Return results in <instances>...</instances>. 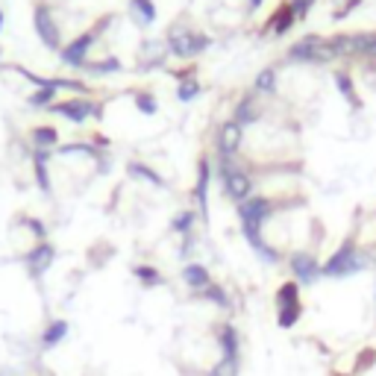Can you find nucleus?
<instances>
[{
	"label": "nucleus",
	"instance_id": "f257e3e1",
	"mask_svg": "<svg viewBox=\"0 0 376 376\" xmlns=\"http://www.w3.org/2000/svg\"><path fill=\"white\" fill-rule=\"evenodd\" d=\"M365 268H367V256L359 250L356 235H347L335 253L323 262L320 273L327 280H347V277H356V273H362Z\"/></svg>",
	"mask_w": 376,
	"mask_h": 376
},
{
	"label": "nucleus",
	"instance_id": "f03ea898",
	"mask_svg": "<svg viewBox=\"0 0 376 376\" xmlns=\"http://www.w3.org/2000/svg\"><path fill=\"white\" fill-rule=\"evenodd\" d=\"M215 173H218V180H220L223 194H227L235 206L253 197V188H256V186H253V177H250V173H247L235 159H220V156H218Z\"/></svg>",
	"mask_w": 376,
	"mask_h": 376
},
{
	"label": "nucleus",
	"instance_id": "7ed1b4c3",
	"mask_svg": "<svg viewBox=\"0 0 376 376\" xmlns=\"http://www.w3.org/2000/svg\"><path fill=\"white\" fill-rule=\"evenodd\" d=\"M235 212H238L241 233H265V223L277 212V203L265 194H253L250 200H244V203H238Z\"/></svg>",
	"mask_w": 376,
	"mask_h": 376
},
{
	"label": "nucleus",
	"instance_id": "20e7f679",
	"mask_svg": "<svg viewBox=\"0 0 376 376\" xmlns=\"http://www.w3.org/2000/svg\"><path fill=\"white\" fill-rule=\"evenodd\" d=\"M209 44H212V39L206 33H200L194 27H183V24H177V27L168 33V50L180 59H197Z\"/></svg>",
	"mask_w": 376,
	"mask_h": 376
},
{
	"label": "nucleus",
	"instance_id": "39448f33",
	"mask_svg": "<svg viewBox=\"0 0 376 376\" xmlns=\"http://www.w3.org/2000/svg\"><path fill=\"white\" fill-rule=\"evenodd\" d=\"M106 24H109V18H103L94 30H86L83 36H77L71 44H65V47L59 50L62 65H68V68H86V62H88V50L94 47V41L100 39V33H103Z\"/></svg>",
	"mask_w": 376,
	"mask_h": 376
},
{
	"label": "nucleus",
	"instance_id": "423d86ee",
	"mask_svg": "<svg viewBox=\"0 0 376 376\" xmlns=\"http://www.w3.org/2000/svg\"><path fill=\"white\" fill-rule=\"evenodd\" d=\"M330 47H327V39L320 36H303L297 44L288 47L285 54V62H309V65H320V62H330Z\"/></svg>",
	"mask_w": 376,
	"mask_h": 376
},
{
	"label": "nucleus",
	"instance_id": "0eeeda50",
	"mask_svg": "<svg viewBox=\"0 0 376 376\" xmlns=\"http://www.w3.org/2000/svg\"><path fill=\"white\" fill-rule=\"evenodd\" d=\"M320 262L315 253H309V250H294V253L288 256V270L297 285H315L323 273H320Z\"/></svg>",
	"mask_w": 376,
	"mask_h": 376
},
{
	"label": "nucleus",
	"instance_id": "6e6552de",
	"mask_svg": "<svg viewBox=\"0 0 376 376\" xmlns=\"http://www.w3.org/2000/svg\"><path fill=\"white\" fill-rule=\"evenodd\" d=\"M33 24H36V36L41 39L44 47L62 50V33H59V27H56L54 9H50L47 4H36V9H33Z\"/></svg>",
	"mask_w": 376,
	"mask_h": 376
},
{
	"label": "nucleus",
	"instance_id": "1a4fd4ad",
	"mask_svg": "<svg viewBox=\"0 0 376 376\" xmlns=\"http://www.w3.org/2000/svg\"><path fill=\"white\" fill-rule=\"evenodd\" d=\"M209 188H212V159L200 156L197 183H194V203H197V215L203 218V223H209Z\"/></svg>",
	"mask_w": 376,
	"mask_h": 376
},
{
	"label": "nucleus",
	"instance_id": "9d476101",
	"mask_svg": "<svg viewBox=\"0 0 376 376\" xmlns=\"http://www.w3.org/2000/svg\"><path fill=\"white\" fill-rule=\"evenodd\" d=\"M54 262H56V247L50 241H39L30 253L24 256V265H27V273L33 280H41L44 273L54 268Z\"/></svg>",
	"mask_w": 376,
	"mask_h": 376
},
{
	"label": "nucleus",
	"instance_id": "9b49d317",
	"mask_svg": "<svg viewBox=\"0 0 376 376\" xmlns=\"http://www.w3.org/2000/svg\"><path fill=\"white\" fill-rule=\"evenodd\" d=\"M50 112L68 118L71 123H86L91 115H100V109L91 103V100H86V97H68V100H62V103L50 106Z\"/></svg>",
	"mask_w": 376,
	"mask_h": 376
},
{
	"label": "nucleus",
	"instance_id": "f8f14e48",
	"mask_svg": "<svg viewBox=\"0 0 376 376\" xmlns=\"http://www.w3.org/2000/svg\"><path fill=\"white\" fill-rule=\"evenodd\" d=\"M241 141H244V127L235 123L233 118L220 123L218 130V156L220 159H235L238 150H241Z\"/></svg>",
	"mask_w": 376,
	"mask_h": 376
},
{
	"label": "nucleus",
	"instance_id": "ddd939ff",
	"mask_svg": "<svg viewBox=\"0 0 376 376\" xmlns=\"http://www.w3.org/2000/svg\"><path fill=\"white\" fill-rule=\"evenodd\" d=\"M259 118H262V106H259L256 91H250V94L238 97L235 112H233V121H235V123H241V127H250V123H256Z\"/></svg>",
	"mask_w": 376,
	"mask_h": 376
},
{
	"label": "nucleus",
	"instance_id": "4468645a",
	"mask_svg": "<svg viewBox=\"0 0 376 376\" xmlns=\"http://www.w3.org/2000/svg\"><path fill=\"white\" fill-rule=\"evenodd\" d=\"M215 341L220 347V356H241V335L235 330V323H218L215 330Z\"/></svg>",
	"mask_w": 376,
	"mask_h": 376
},
{
	"label": "nucleus",
	"instance_id": "2eb2a0df",
	"mask_svg": "<svg viewBox=\"0 0 376 376\" xmlns=\"http://www.w3.org/2000/svg\"><path fill=\"white\" fill-rule=\"evenodd\" d=\"M68 332H71V323L68 320H62V317L50 320L47 327L41 330V335H39V347L44 350V353H50V350H56L68 338Z\"/></svg>",
	"mask_w": 376,
	"mask_h": 376
},
{
	"label": "nucleus",
	"instance_id": "dca6fc26",
	"mask_svg": "<svg viewBox=\"0 0 376 376\" xmlns=\"http://www.w3.org/2000/svg\"><path fill=\"white\" fill-rule=\"evenodd\" d=\"M168 44L165 41H156V39H150V41H144L141 44V54H138V65L147 71V68H159V65H165V59H168Z\"/></svg>",
	"mask_w": 376,
	"mask_h": 376
},
{
	"label": "nucleus",
	"instance_id": "f3484780",
	"mask_svg": "<svg viewBox=\"0 0 376 376\" xmlns=\"http://www.w3.org/2000/svg\"><path fill=\"white\" fill-rule=\"evenodd\" d=\"M183 283L191 288V291H203V288H209L215 280H212V273H209V268L206 265H200V262H186V268H183Z\"/></svg>",
	"mask_w": 376,
	"mask_h": 376
},
{
	"label": "nucleus",
	"instance_id": "a211bd4d",
	"mask_svg": "<svg viewBox=\"0 0 376 376\" xmlns=\"http://www.w3.org/2000/svg\"><path fill=\"white\" fill-rule=\"evenodd\" d=\"M332 80H335V88L341 91V97L347 100V103H350V106H356V109H362V97H359V91H356L353 73H350L347 68H338V71L332 73Z\"/></svg>",
	"mask_w": 376,
	"mask_h": 376
},
{
	"label": "nucleus",
	"instance_id": "6ab92c4d",
	"mask_svg": "<svg viewBox=\"0 0 376 376\" xmlns=\"http://www.w3.org/2000/svg\"><path fill=\"white\" fill-rule=\"evenodd\" d=\"M294 9H291V0H285V4H280L277 6V12L270 15V21H268V33H273V36H285L291 27H294Z\"/></svg>",
	"mask_w": 376,
	"mask_h": 376
},
{
	"label": "nucleus",
	"instance_id": "aec40b11",
	"mask_svg": "<svg viewBox=\"0 0 376 376\" xmlns=\"http://www.w3.org/2000/svg\"><path fill=\"white\" fill-rule=\"evenodd\" d=\"M47 162H50V150H36V153H33V173H36L39 191L50 197V194H54V183H50V171H47Z\"/></svg>",
	"mask_w": 376,
	"mask_h": 376
},
{
	"label": "nucleus",
	"instance_id": "412c9836",
	"mask_svg": "<svg viewBox=\"0 0 376 376\" xmlns=\"http://www.w3.org/2000/svg\"><path fill=\"white\" fill-rule=\"evenodd\" d=\"M127 9H130V18L138 24V27H150V24H156V4H153V0H130Z\"/></svg>",
	"mask_w": 376,
	"mask_h": 376
},
{
	"label": "nucleus",
	"instance_id": "4be33fe9",
	"mask_svg": "<svg viewBox=\"0 0 376 376\" xmlns=\"http://www.w3.org/2000/svg\"><path fill=\"white\" fill-rule=\"evenodd\" d=\"M127 173L133 180H144V183H150V186H156V188H162L165 186V180H162V173H156L150 165H144V162H127Z\"/></svg>",
	"mask_w": 376,
	"mask_h": 376
},
{
	"label": "nucleus",
	"instance_id": "5701e85b",
	"mask_svg": "<svg viewBox=\"0 0 376 376\" xmlns=\"http://www.w3.org/2000/svg\"><path fill=\"white\" fill-rule=\"evenodd\" d=\"M197 300H206V303H212V306H218V309H233V297L227 294V288L218 285V283H212L209 288L200 291Z\"/></svg>",
	"mask_w": 376,
	"mask_h": 376
},
{
	"label": "nucleus",
	"instance_id": "b1692460",
	"mask_svg": "<svg viewBox=\"0 0 376 376\" xmlns=\"http://www.w3.org/2000/svg\"><path fill=\"white\" fill-rule=\"evenodd\" d=\"M177 80H180V86H177V97L183 100V103H188V100H194V97L200 94V80L194 77L191 71H177Z\"/></svg>",
	"mask_w": 376,
	"mask_h": 376
},
{
	"label": "nucleus",
	"instance_id": "393cba45",
	"mask_svg": "<svg viewBox=\"0 0 376 376\" xmlns=\"http://www.w3.org/2000/svg\"><path fill=\"white\" fill-rule=\"evenodd\" d=\"M133 277H136L144 288H159V285L165 283L162 270H159V268H153V265H136V268H133Z\"/></svg>",
	"mask_w": 376,
	"mask_h": 376
},
{
	"label": "nucleus",
	"instance_id": "a878e982",
	"mask_svg": "<svg viewBox=\"0 0 376 376\" xmlns=\"http://www.w3.org/2000/svg\"><path fill=\"white\" fill-rule=\"evenodd\" d=\"M197 218H200V215H197L194 209H183V212H177V215L171 218V230L177 233V235H191Z\"/></svg>",
	"mask_w": 376,
	"mask_h": 376
},
{
	"label": "nucleus",
	"instance_id": "bb28decb",
	"mask_svg": "<svg viewBox=\"0 0 376 376\" xmlns=\"http://www.w3.org/2000/svg\"><path fill=\"white\" fill-rule=\"evenodd\" d=\"M300 303H303V300H300V285L294 280H288L277 288V309H288V306H300Z\"/></svg>",
	"mask_w": 376,
	"mask_h": 376
},
{
	"label": "nucleus",
	"instance_id": "cd10ccee",
	"mask_svg": "<svg viewBox=\"0 0 376 376\" xmlns=\"http://www.w3.org/2000/svg\"><path fill=\"white\" fill-rule=\"evenodd\" d=\"M30 138H33V147H36V150H54V147H59V133H56V127H36Z\"/></svg>",
	"mask_w": 376,
	"mask_h": 376
},
{
	"label": "nucleus",
	"instance_id": "c85d7f7f",
	"mask_svg": "<svg viewBox=\"0 0 376 376\" xmlns=\"http://www.w3.org/2000/svg\"><path fill=\"white\" fill-rule=\"evenodd\" d=\"M253 91L256 94H273L277 91V68H262L253 80Z\"/></svg>",
	"mask_w": 376,
	"mask_h": 376
},
{
	"label": "nucleus",
	"instance_id": "c756f323",
	"mask_svg": "<svg viewBox=\"0 0 376 376\" xmlns=\"http://www.w3.org/2000/svg\"><path fill=\"white\" fill-rule=\"evenodd\" d=\"M300 317H303V303L300 306H288V309H277V327L280 330H294Z\"/></svg>",
	"mask_w": 376,
	"mask_h": 376
},
{
	"label": "nucleus",
	"instance_id": "7c9ffc66",
	"mask_svg": "<svg viewBox=\"0 0 376 376\" xmlns=\"http://www.w3.org/2000/svg\"><path fill=\"white\" fill-rule=\"evenodd\" d=\"M238 367H241V356H235V359L233 356H220L206 376H238Z\"/></svg>",
	"mask_w": 376,
	"mask_h": 376
},
{
	"label": "nucleus",
	"instance_id": "2f4dec72",
	"mask_svg": "<svg viewBox=\"0 0 376 376\" xmlns=\"http://www.w3.org/2000/svg\"><path fill=\"white\" fill-rule=\"evenodd\" d=\"M121 68H123V65H121V59H115V56L100 59V62H86V71L97 73V77H103V73H118Z\"/></svg>",
	"mask_w": 376,
	"mask_h": 376
},
{
	"label": "nucleus",
	"instance_id": "473e14b6",
	"mask_svg": "<svg viewBox=\"0 0 376 376\" xmlns=\"http://www.w3.org/2000/svg\"><path fill=\"white\" fill-rule=\"evenodd\" d=\"M54 97H56V88H39L27 97V103L36 106V109H50L54 106Z\"/></svg>",
	"mask_w": 376,
	"mask_h": 376
},
{
	"label": "nucleus",
	"instance_id": "72a5a7b5",
	"mask_svg": "<svg viewBox=\"0 0 376 376\" xmlns=\"http://www.w3.org/2000/svg\"><path fill=\"white\" fill-rule=\"evenodd\" d=\"M133 103H136V109H138L141 115H156V112H159L156 97L150 94V91H138V94L133 97Z\"/></svg>",
	"mask_w": 376,
	"mask_h": 376
},
{
	"label": "nucleus",
	"instance_id": "f704fd0d",
	"mask_svg": "<svg viewBox=\"0 0 376 376\" xmlns=\"http://www.w3.org/2000/svg\"><path fill=\"white\" fill-rule=\"evenodd\" d=\"M312 4H315V0H291L294 18H297V21H306V15L312 12Z\"/></svg>",
	"mask_w": 376,
	"mask_h": 376
},
{
	"label": "nucleus",
	"instance_id": "c9c22d12",
	"mask_svg": "<svg viewBox=\"0 0 376 376\" xmlns=\"http://www.w3.org/2000/svg\"><path fill=\"white\" fill-rule=\"evenodd\" d=\"M24 223H27V227H30V233H33L39 241H47V230H44V223H41L39 218H27Z\"/></svg>",
	"mask_w": 376,
	"mask_h": 376
},
{
	"label": "nucleus",
	"instance_id": "e433bc0d",
	"mask_svg": "<svg viewBox=\"0 0 376 376\" xmlns=\"http://www.w3.org/2000/svg\"><path fill=\"white\" fill-rule=\"evenodd\" d=\"M194 253V233L191 235H183V247H180V256L183 259H188Z\"/></svg>",
	"mask_w": 376,
	"mask_h": 376
},
{
	"label": "nucleus",
	"instance_id": "4c0bfd02",
	"mask_svg": "<svg viewBox=\"0 0 376 376\" xmlns=\"http://www.w3.org/2000/svg\"><path fill=\"white\" fill-rule=\"evenodd\" d=\"M262 4H265V0H250L247 9H250V12H256V9H262Z\"/></svg>",
	"mask_w": 376,
	"mask_h": 376
},
{
	"label": "nucleus",
	"instance_id": "58836bf2",
	"mask_svg": "<svg viewBox=\"0 0 376 376\" xmlns=\"http://www.w3.org/2000/svg\"><path fill=\"white\" fill-rule=\"evenodd\" d=\"M0 30H4V9H0Z\"/></svg>",
	"mask_w": 376,
	"mask_h": 376
},
{
	"label": "nucleus",
	"instance_id": "ea45409f",
	"mask_svg": "<svg viewBox=\"0 0 376 376\" xmlns=\"http://www.w3.org/2000/svg\"><path fill=\"white\" fill-rule=\"evenodd\" d=\"M373 306H376V294H373Z\"/></svg>",
	"mask_w": 376,
	"mask_h": 376
},
{
	"label": "nucleus",
	"instance_id": "a19ab883",
	"mask_svg": "<svg viewBox=\"0 0 376 376\" xmlns=\"http://www.w3.org/2000/svg\"><path fill=\"white\" fill-rule=\"evenodd\" d=\"M332 376H341V373H332Z\"/></svg>",
	"mask_w": 376,
	"mask_h": 376
}]
</instances>
